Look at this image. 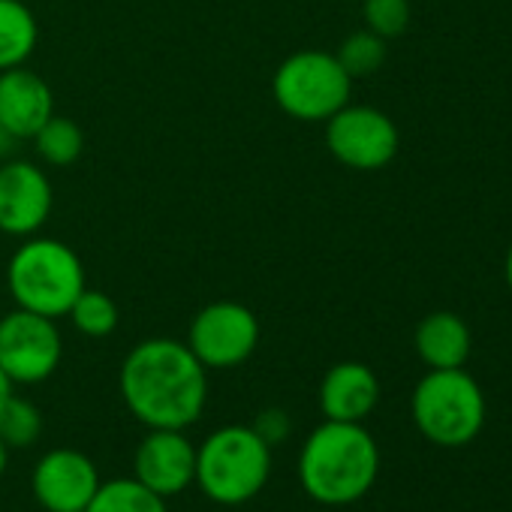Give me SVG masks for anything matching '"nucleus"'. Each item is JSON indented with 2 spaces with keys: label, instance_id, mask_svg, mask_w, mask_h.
Returning <instances> with one entry per match:
<instances>
[{
  "label": "nucleus",
  "instance_id": "1",
  "mask_svg": "<svg viewBox=\"0 0 512 512\" xmlns=\"http://www.w3.org/2000/svg\"><path fill=\"white\" fill-rule=\"evenodd\" d=\"M121 398L145 428L184 431L205 410V365L181 341L148 338L121 365Z\"/></svg>",
  "mask_w": 512,
  "mask_h": 512
},
{
  "label": "nucleus",
  "instance_id": "2",
  "mask_svg": "<svg viewBox=\"0 0 512 512\" xmlns=\"http://www.w3.org/2000/svg\"><path fill=\"white\" fill-rule=\"evenodd\" d=\"M380 473L377 440L362 422L326 419L317 425L299 455V479L311 500L323 506H347L362 500Z\"/></svg>",
  "mask_w": 512,
  "mask_h": 512
},
{
  "label": "nucleus",
  "instance_id": "3",
  "mask_svg": "<svg viewBox=\"0 0 512 512\" xmlns=\"http://www.w3.org/2000/svg\"><path fill=\"white\" fill-rule=\"evenodd\" d=\"M272 446L247 425H223L196 446V485L220 506H241L266 488Z\"/></svg>",
  "mask_w": 512,
  "mask_h": 512
},
{
  "label": "nucleus",
  "instance_id": "4",
  "mask_svg": "<svg viewBox=\"0 0 512 512\" xmlns=\"http://www.w3.org/2000/svg\"><path fill=\"white\" fill-rule=\"evenodd\" d=\"M7 284L19 308L40 317H67L85 290V269L73 247L58 238H31L10 260Z\"/></svg>",
  "mask_w": 512,
  "mask_h": 512
},
{
  "label": "nucleus",
  "instance_id": "5",
  "mask_svg": "<svg viewBox=\"0 0 512 512\" xmlns=\"http://www.w3.org/2000/svg\"><path fill=\"white\" fill-rule=\"evenodd\" d=\"M413 422L437 446H464L485 425V395L464 368L428 371L413 389Z\"/></svg>",
  "mask_w": 512,
  "mask_h": 512
},
{
  "label": "nucleus",
  "instance_id": "6",
  "mask_svg": "<svg viewBox=\"0 0 512 512\" xmlns=\"http://www.w3.org/2000/svg\"><path fill=\"white\" fill-rule=\"evenodd\" d=\"M278 106L296 121H329L350 103L353 79L332 52L305 49L290 55L272 82Z\"/></svg>",
  "mask_w": 512,
  "mask_h": 512
},
{
  "label": "nucleus",
  "instance_id": "7",
  "mask_svg": "<svg viewBox=\"0 0 512 512\" xmlns=\"http://www.w3.org/2000/svg\"><path fill=\"white\" fill-rule=\"evenodd\" d=\"M61 332L55 320L34 311L0 314V368L13 383H43L61 365Z\"/></svg>",
  "mask_w": 512,
  "mask_h": 512
},
{
  "label": "nucleus",
  "instance_id": "8",
  "mask_svg": "<svg viewBox=\"0 0 512 512\" xmlns=\"http://www.w3.org/2000/svg\"><path fill=\"white\" fill-rule=\"evenodd\" d=\"M326 145L344 166L374 172L395 160L401 136L386 112L347 103L326 121Z\"/></svg>",
  "mask_w": 512,
  "mask_h": 512
},
{
  "label": "nucleus",
  "instance_id": "9",
  "mask_svg": "<svg viewBox=\"0 0 512 512\" xmlns=\"http://www.w3.org/2000/svg\"><path fill=\"white\" fill-rule=\"evenodd\" d=\"M260 344V323L238 302L205 305L187 332V347L205 368H235L247 362Z\"/></svg>",
  "mask_w": 512,
  "mask_h": 512
},
{
  "label": "nucleus",
  "instance_id": "10",
  "mask_svg": "<svg viewBox=\"0 0 512 512\" xmlns=\"http://www.w3.org/2000/svg\"><path fill=\"white\" fill-rule=\"evenodd\" d=\"M31 485L46 512H85L100 488V473L85 452L61 446L37 461Z\"/></svg>",
  "mask_w": 512,
  "mask_h": 512
},
{
  "label": "nucleus",
  "instance_id": "11",
  "mask_svg": "<svg viewBox=\"0 0 512 512\" xmlns=\"http://www.w3.org/2000/svg\"><path fill=\"white\" fill-rule=\"evenodd\" d=\"M133 476L160 497H175L196 479V446L178 428H148L142 437Z\"/></svg>",
  "mask_w": 512,
  "mask_h": 512
},
{
  "label": "nucleus",
  "instance_id": "12",
  "mask_svg": "<svg viewBox=\"0 0 512 512\" xmlns=\"http://www.w3.org/2000/svg\"><path fill=\"white\" fill-rule=\"evenodd\" d=\"M52 214V181L28 160L0 166V229L7 235H34Z\"/></svg>",
  "mask_w": 512,
  "mask_h": 512
},
{
  "label": "nucleus",
  "instance_id": "13",
  "mask_svg": "<svg viewBox=\"0 0 512 512\" xmlns=\"http://www.w3.org/2000/svg\"><path fill=\"white\" fill-rule=\"evenodd\" d=\"M55 115V97L43 76L25 67L0 70V124L16 139H34Z\"/></svg>",
  "mask_w": 512,
  "mask_h": 512
},
{
  "label": "nucleus",
  "instance_id": "14",
  "mask_svg": "<svg viewBox=\"0 0 512 512\" xmlns=\"http://www.w3.org/2000/svg\"><path fill=\"white\" fill-rule=\"evenodd\" d=\"M380 401L377 374L362 362H341L320 383V410L335 422H362Z\"/></svg>",
  "mask_w": 512,
  "mask_h": 512
},
{
  "label": "nucleus",
  "instance_id": "15",
  "mask_svg": "<svg viewBox=\"0 0 512 512\" xmlns=\"http://www.w3.org/2000/svg\"><path fill=\"white\" fill-rule=\"evenodd\" d=\"M416 353L419 359L431 368V371H443V368H464V362L470 359L473 350V338L467 323L452 314V311H434L428 314L413 335Z\"/></svg>",
  "mask_w": 512,
  "mask_h": 512
},
{
  "label": "nucleus",
  "instance_id": "16",
  "mask_svg": "<svg viewBox=\"0 0 512 512\" xmlns=\"http://www.w3.org/2000/svg\"><path fill=\"white\" fill-rule=\"evenodd\" d=\"M37 19L22 0H0V70L22 67L37 49Z\"/></svg>",
  "mask_w": 512,
  "mask_h": 512
},
{
  "label": "nucleus",
  "instance_id": "17",
  "mask_svg": "<svg viewBox=\"0 0 512 512\" xmlns=\"http://www.w3.org/2000/svg\"><path fill=\"white\" fill-rule=\"evenodd\" d=\"M85 512H169L166 497L145 488L136 476L100 482Z\"/></svg>",
  "mask_w": 512,
  "mask_h": 512
},
{
  "label": "nucleus",
  "instance_id": "18",
  "mask_svg": "<svg viewBox=\"0 0 512 512\" xmlns=\"http://www.w3.org/2000/svg\"><path fill=\"white\" fill-rule=\"evenodd\" d=\"M43 434V413L28 398L10 395L0 407V440L7 449H28Z\"/></svg>",
  "mask_w": 512,
  "mask_h": 512
},
{
  "label": "nucleus",
  "instance_id": "19",
  "mask_svg": "<svg viewBox=\"0 0 512 512\" xmlns=\"http://www.w3.org/2000/svg\"><path fill=\"white\" fill-rule=\"evenodd\" d=\"M34 142H37V154L46 163H52V166H70V163H76L79 154H82V148H85V136L76 127V121L58 118V115H52L40 127V133L34 136Z\"/></svg>",
  "mask_w": 512,
  "mask_h": 512
},
{
  "label": "nucleus",
  "instance_id": "20",
  "mask_svg": "<svg viewBox=\"0 0 512 512\" xmlns=\"http://www.w3.org/2000/svg\"><path fill=\"white\" fill-rule=\"evenodd\" d=\"M76 329L88 338H106L118 329V305L100 293V290H82V296L73 302L70 314H67Z\"/></svg>",
  "mask_w": 512,
  "mask_h": 512
},
{
  "label": "nucleus",
  "instance_id": "21",
  "mask_svg": "<svg viewBox=\"0 0 512 512\" xmlns=\"http://www.w3.org/2000/svg\"><path fill=\"white\" fill-rule=\"evenodd\" d=\"M335 58L341 61V67L347 70L350 79L374 76L386 64V40L377 37V34H371L368 28L365 31H356V34H350L341 43V49H338Z\"/></svg>",
  "mask_w": 512,
  "mask_h": 512
},
{
  "label": "nucleus",
  "instance_id": "22",
  "mask_svg": "<svg viewBox=\"0 0 512 512\" xmlns=\"http://www.w3.org/2000/svg\"><path fill=\"white\" fill-rule=\"evenodd\" d=\"M365 28L383 40H395L410 25V0H362Z\"/></svg>",
  "mask_w": 512,
  "mask_h": 512
},
{
  "label": "nucleus",
  "instance_id": "23",
  "mask_svg": "<svg viewBox=\"0 0 512 512\" xmlns=\"http://www.w3.org/2000/svg\"><path fill=\"white\" fill-rule=\"evenodd\" d=\"M250 428L260 434L269 446H275V443H281L290 434V419H287L284 410H263Z\"/></svg>",
  "mask_w": 512,
  "mask_h": 512
},
{
  "label": "nucleus",
  "instance_id": "24",
  "mask_svg": "<svg viewBox=\"0 0 512 512\" xmlns=\"http://www.w3.org/2000/svg\"><path fill=\"white\" fill-rule=\"evenodd\" d=\"M19 142H22V139H16L4 124H0V160L13 157V154H16V148H19Z\"/></svg>",
  "mask_w": 512,
  "mask_h": 512
},
{
  "label": "nucleus",
  "instance_id": "25",
  "mask_svg": "<svg viewBox=\"0 0 512 512\" xmlns=\"http://www.w3.org/2000/svg\"><path fill=\"white\" fill-rule=\"evenodd\" d=\"M13 386H16V383L4 374V368H0V407H4V401L13 395Z\"/></svg>",
  "mask_w": 512,
  "mask_h": 512
},
{
  "label": "nucleus",
  "instance_id": "26",
  "mask_svg": "<svg viewBox=\"0 0 512 512\" xmlns=\"http://www.w3.org/2000/svg\"><path fill=\"white\" fill-rule=\"evenodd\" d=\"M7 461H10V449L4 446V440H0V476L7 473Z\"/></svg>",
  "mask_w": 512,
  "mask_h": 512
},
{
  "label": "nucleus",
  "instance_id": "27",
  "mask_svg": "<svg viewBox=\"0 0 512 512\" xmlns=\"http://www.w3.org/2000/svg\"><path fill=\"white\" fill-rule=\"evenodd\" d=\"M506 284H509V290H512V244H509V250H506Z\"/></svg>",
  "mask_w": 512,
  "mask_h": 512
}]
</instances>
